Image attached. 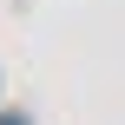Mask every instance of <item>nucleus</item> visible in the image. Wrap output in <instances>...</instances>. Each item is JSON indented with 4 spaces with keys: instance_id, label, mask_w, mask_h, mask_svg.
I'll use <instances>...</instances> for the list:
<instances>
[{
    "instance_id": "nucleus-1",
    "label": "nucleus",
    "mask_w": 125,
    "mask_h": 125,
    "mask_svg": "<svg viewBox=\"0 0 125 125\" xmlns=\"http://www.w3.org/2000/svg\"><path fill=\"white\" fill-rule=\"evenodd\" d=\"M0 125H26V119H13V112H7V119H0Z\"/></svg>"
}]
</instances>
